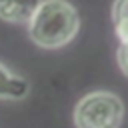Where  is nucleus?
I'll use <instances>...</instances> for the list:
<instances>
[{
	"label": "nucleus",
	"instance_id": "nucleus-1",
	"mask_svg": "<svg viewBox=\"0 0 128 128\" xmlns=\"http://www.w3.org/2000/svg\"><path fill=\"white\" fill-rule=\"evenodd\" d=\"M80 28L76 8L66 0H42L28 22V34L42 48H60L68 44Z\"/></svg>",
	"mask_w": 128,
	"mask_h": 128
},
{
	"label": "nucleus",
	"instance_id": "nucleus-2",
	"mask_svg": "<svg viewBox=\"0 0 128 128\" xmlns=\"http://www.w3.org/2000/svg\"><path fill=\"white\" fill-rule=\"evenodd\" d=\"M124 116L122 100L106 90L90 92L74 108L76 128H120Z\"/></svg>",
	"mask_w": 128,
	"mask_h": 128
},
{
	"label": "nucleus",
	"instance_id": "nucleus-3",
	"mask_svg": "<svg viewBox=\"0 0 128 128\" xmlns=\"http://www.w3.org/2000/svg\"><path fill=\"white\" fill-rule=\"evenodd\" d=\"M42 0H0V18L6 22H30Z\"/></svg>",
	"mask_w": 128,
	"mask_h": 128
},
{
	"label": "nucleus",
	"instance_id": "nucleus-4",
	"mask_svg": "<svg viewBox=\"0 0 128 128\" xmlns=\"http://www.w3.org/2000/svg\"><path fill=\"white\" fill-rule=\"evenodd\" d=\"M28 90H30V86L22 76L12 74L8 68H4L0 64V98L18 100V98H24L28 94Z\"/></svg>",
	"mask_w": 128,
	"mask_h": 128
},
{
	"label": "nucleus",
	"instance_id": "nucleus-5",
	"mask_svg": "<svg viewBox=\"0 0 128 128\" xmlns=\"http://www.w3.org/2000/svg\"><path fill=\"white\" fill-rule=\"evenodd\" d=\"M120 18H128V0H114L112 6V20H120Z\"/></svg>",
	"mask_w": 128,
	"mask_h": 128
},
{
	"label": "nucleus",
	"instance_id": "nucleus-6",
	"mask_svg": "<svg viewBox=\"0 0 128 128\" xmlns=\"http://www.w3.org/2000/svg\"><path fill=\"white\" fill-rule=\"evenodd\" d=\"M118 64H120L122 72L128 76V42H120V46H118Z\"/></svg>",
	"mask_w": 128,
	"mask_h": 128
},
{
	"label": "nucleus",
	"instance_id": "nucleus-7",
	"mask_svg": "<svg viewBox=\"0 0 128 128\" xmlns=\"http://www.w3.org/2000/svg\"><path fill=\"white\" fill-rule=\"evenodd\" d=\"M114 28H116V36L120 42H128V18H120L114 22Z\"/></svg>",
	"mask_w": 128,
	"mask_h": 128
}]
</instances>
